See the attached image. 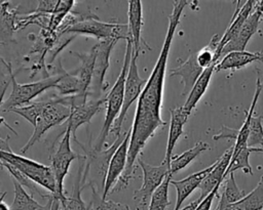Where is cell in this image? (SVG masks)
<instances>
[{
  "label": "cell",
  "instance_id": "cell-38",
  "mask_svg": "<svg viewBox=\"0 0 263 210\" xmlns=\"http://www.w3.org/2000/svg\"><path fill=\"white\" fill-rule=\"evenodd\" d=\"M58 3H59V1H57V0H43V1H39L38 2V6L35 9V11L39 12V13L50 15L54 11Z\"/></svg>",
  "mask_w": 263,
  "mask_h": 210
},
{
  "label": "cell",
  "instance_id": "cell-15",
  "mask_svg": "<svg viewBox=\"0 0 263 210\" xmlns=\"http://www.w3.org/2000/svg\"><path fill=\"white\" fill-rule=\"evenodd\" d=\"M128 32L129 39L133 42V54L135 56H139L140 51L142 50V45L147 47V44L142 39V26H143V9H142V1L140 0H132L128 1Z\"/></svg>",
  "mask_w": 263,
  "mask_h": 210
},
{
  "label": "cell",
  "instance_id": "cell-40",
  "mask_svg": "<svg viewBox=\"0 0 263 210\" xmlns=\"http://www.w3.org/2000/svg\"><path fill=\"white\" fill-rule=\"evenodd\" d=\"M201 201H199L198 199L197 200H195V201H193V202H191L190 204H188V205H186L185 207H183V208H181L180 210H195L196 208H197V206L199 205V203H200Z\"/></svg>",
  "mask_w": 263,
  "mask_h": 210
},
{
  "label": "cell",
  "instance_id": "cell-11",
  "mask_svg": "<svg viewBox=\"0 0 263 210\" xmlns=\"http://www.w3.org/2000/svg\"><path fill=\"white\" fill-rule=\"evenodd\" d=\"M130 134L132 129L129 128L128 131L125 132V137L121 144L118 146V149L113 154L110 162L109 167L105 179V185L102 194V198L106 200L107 196L111 194L112 190L117 184L118 180L122 176L126 164H127V155H128V149H129V141H130Z\"/></svg>",
  "mask_w": 263,
  "mask_h": 210
},
{
  "label": "cell",
  "instance_id": "cell-17",
  "mask_svg": "<svg viewBox=\"0 0 263 210\" xmlns=\"http://www.w3.org/2000/svg\"><path fill=\"white\" fill-rule=\"evenodd\" d=\"M232 153H233V145L231 148H229L217 160V164H216L215 168L202 180L201 184L198 187L200 191V195L198 198L199 201H202L209 194H211L213 192V190L216 186L221 185V183L224 181V179L226 178L225 174H226L227 168L229 166V163H230V160L232 157Z\"/></svg>",
  "mask_w": 263,
  "mask_h": 210
},
{
  "label": "cell",
  "instance_id": "cell-43",
  "mask_svg": "<svg viewBox=\"0 0 263 210\" xmlns=\"http://www.w3.org/2000/svg\"><path fill=\"white\" fill-rule=\"evenodd\" d=\"M262 210H263V209H262Z\"/></svg>",
  "mask_w": 263,
  "mask_h": 210
},
{
  "label": "cell",
  "instance_id": "cell-14",
  "mask_svg": "<svg viewBox=\"0 0 263 210\" xmlns=\"http://www.w3.org/2000/svg\"><path fill=\"white\" fill-rule=\"evenodd\" d=\"M106 103V97L99 98L95 100H87L84 103L74 104L71 107V115L69 119L65 122L66 127L71 129V134L76 139V130L83 124H88L92 117L102 110L103 106ZM78 142V141H77Z\"/></svg>",
  "mask_w": 263,
  "mask_h": 210
},
{
  "label": "cell",
  "instance_id": "cell-24",
  "mask_svg": "<svg viewBox=\"0 0 263 210\" xmlns=\"http://www.w3.org/2000/svg\"><path fill=\"white\" fill-rule=\"evenodd\" d=\"M216 65L217 64H214L211 67L204 69V71L202 72V74L200 75V77L197 79V81L193 85L192 89L190 90L185 103L182 106L187 113L191 114V112L193 111V109L195 108L197 102L200 100V98L205 93V91L209 87L212 75L216 71Z\"/></svg>",
  "mask_w": 263,
  "mask_h": 210
},
{
  "label": "cell",
  "instance_id": "cell-5",
  "mask_svg": "<svg viewBox=\"0 0 263 210\" xmlns=\"http://www.w3.org/2000/svg\"><path fill=\"white\" fill-rule=\"evenodd\" d=\"M60 74L55 72L54 75L50 77H45L42 80L33 83L20 84L14 77V74L11 73V85L12 90L10 95L6 100L1 101V111L9 112L10 110L18 107H24V104H30L31 100L36 96L44 92L49 88H55L58 82L60 81Z\"/></svg>",
  "mask_w": 263,
  "mask_h": 210
},
{
  "label": "cell",
  "instance_id": "cell-18",
  "mask_svg": "<svg viewBox=\"0 0 263 210\" xmlns=\"http://www.w3.org/2000/svg\"><path fill=\"white\" fill-rule=\"evenodd\" d=\"M171 113V123L168 128V135H167V143H166V151L164 160L168 165L173 158V150L183 134V128L186 124L190 114L187 113L183 107H176L170 110Z\"/></svg>",
  "mask_w": 263,
  "mask_h": 210
},
{
  "label": "cell",
  "instance_id": "cell-6",
  "mask_svg": "<svg viewBox=\"0 0 263 210\" xmlns=\"http://www.w3.org/2000/svg\"><path fill=\"white\" fill-rule=\"evenodd\" d=\"M69 33L92 36L99 39V41L105 39H115L118 41L129 38L127 24L101 22L96 15H91V13L85 14L81 20L67 29L64 34Z\"/></svg>",
  "mask_w": 263,
  "mask_h": 210
},
{
  "label": "cell",
  "instance_id": "cell-22",
  "mask_svg": "<svg viewBox=\"0 0 263 210\" xmlns=\"http://www.w3.org/2000/svg\"><path fill=\"white\" fill-rule=\"evenodd\" d=\"M12 182L14 187V198L10 206V210H51L54 198L52 194L47 195L46 199H48V201L46 205L43 206L39 204L17 181L12 179Z\"/></svg>",
  "mask_w": 263,
  "mask_h": 210
},
{
  "label": "cell",
  "instance_id": "cell-26",
  "mask_svg": "<svg viewBox=\"0 0 263 210\" xmlns=\"http://www.w3.org/2000/svg\"><path fill=\"white\" fill-rule=\"evenodd\" d=\"M54 70L61 76L60 81L58 82L55 88L58 89L59 93L62 96L84 95L82 93V87L79 80L72 73H67L63 69L61 60H59V65L54 67ZM84 96H87V95H84Z\"/></svg>",
  "mask_w": 263,
  "mask_h": 210
},
{
  "label": "cell",
  "instance_id": "cell-4",
  "mask_svg": "<svg viewBox=\"0 0 263 210\" xmlns=\"http://www.w3.org/2000/svg\"><path fill=\"white\" fill-rule=\"evenodd\" d=\"M0 155L1 161L10 164L20 172L33 180L36 184L41 185L53 196L57 195V181L50 166H46L29 158L16 155L11 150H0Z\"/></svg>",
  "mask_w": 263,
  "mask_h": 210
},
{
  "label": "cell",
  "instance_id": "cell-34",
  "mask_svg": "<svg viewBox=\"0 0 263 210\" xmlns=\"http://www.w3.org/2000/svg\"><path fill=\"white\" fill-rule=\"evenodd\" d=\"M45 103H46V100L35 101V102H32V103L24 106V107L14 108V109L10 110L9 112L20 115L21 117L26 119L28 122H30L33 127H35L37 120H38L43 108L45 107Z\"/></svg>",
  "mask_w": 263,
  "mask_h": 210
},
{
  "label": "cell",
  "instance_id": "cell-16",
  "mask_svg": "<svg viewBox=\"0 0 263 210\" xmlns=\"http://www.w3.org/2000/svg\"><path fill=\"white\" fill-rule=\"evenodd\" d=\"M217 164V161H215L212 165L209 167L197 171L195 173H192L191 175L181 179V180H174L172 179L171 184H173L176 187L177 191V199H176V205L174 210H180L182 204L184 201L193 193V191L201 184L202 180L209 175V173L215 168Z\"/></svg>",
  "mask_w": 263,
  "mask_h": 210
},
{
  "label": "cell",
  "instance_id": "cell-7",
  "mask_svg": "<svg viewBox=\"0 0 263 210\" xmlns=\"http://www.w3.org/2000/svg\"><path fill=\"white\" fill-rule=\"evenodd\" d=\"M137 165L143 171V183L134 193V201L137 206L136 210H148L153 193L170 174V165L165 161H162L159 166H152L140 158L137 160Z\"/></svg>",
  "mask_w": 263,
  "mask_h": 210
},
{
  "label": "cell",
  "instance_id": "cell-39",
  "mask_svg": "<svg viewBox=\"0 0 263 210\" xmlns=\"http://www.w3.org/2000/svg\"><path fill=\"white\" fill-rule=\"evenodd\" d=\"M219 187H220V185L216 186V187L213 190V192H212L211 194H209V195L199 203V205L197 206V208H196L195 210H211L213 201H214L215 197L218 196Z\"/></svg>",
  "mask_w": 263,
  "mask_h": 210
},
{
  "label": "cell",
  "instance_id": "cell-20",
  "mask_svg": "<svg viewBox=\"0 0 263 210\" xmlns=\"http://www.w3.org/2000/svg\"><path fill=\"white\" fill-rule=\"evenodd\" d=\"M71 53L77 56L80 60V66L74 72H71V73L79 80L82 87V93L84 95H88V89L91 86V82H92L93 67H95V60L97 55L96 45H93L90 51L87 53H79V52H72V51Z\"/></svg>",
  "mask_w": 263,
  "mask_h": 210
},
{
  "label": "cell",
  "instance_id": "cell-25",
  "mask_svg": "<svg viewBox=\"0 0 263 210\" xmlns=\"http://www.w3.org/2000/svg\"><path fill=\"white\" fill-rule=\"evenodd\" d=\"M85 159L86 158L82 159L81 156L79 157V167L76 178L74 180L72 194L71 196L67 197L66 200L61 202V210H87V206L81 198V177L83 174V169L85 167V165L83 164V161H85Z\"/></svg>",
  "mask_w": 263,
  "mask_h": 210
},
{
  "label": "cell",
  "instance_id": "cell-37",
  "mask_svg": "<svg viewBox=\"0 0 263 210\" xmlns=\"http://www.w3.org/2000/svg\"><path fill=\"white\" fill-rule=\"evenodd\" d=\"M237 135H238V129L229 128V127L223 125L221 130L213 136V139L216 141L221 140V139H234V141H235V139L237 138Z\"/></svg>",
  "mask_w": 263,
  "mask_h": 210
},
{
  "label": "cell",
  "instance_id": "cell-35",
  "mask_svg": "<svg viewBox=\"0 0 263 210\" xmlns=\"http://www.w3.org/2000/svg\"><path fill=\"white\" fill-rule=\"evenodd\" d=\"M263 117L253 116L250 124L248 146L253 149H263Z\"/></svg>",
  "mask_w": 263,
  "mask_h": 210
},
{
  "label": "cell",
  "instance_id": "cell-1",
  "mask_svg": "<svg viewBox=\"0 0 263 210\" xmlns=\"http://www.w3.org/2000/svg\"><path fill=\"white\" fill-rule=\"evenodd\" d=\"M188 4L189 1L186 0L173 2V11L168 16V26L160 53L137 102L135 118L130 127L132 134L126 168L111 194L125 188L128 185L129 180L135 173L137 160L139 159L138 157L142 153L147 141L154 135L159 127L166 125L161 119V104L167 58L175 31L181 20L184 8Z\"/></svg>",
  "mask_w": 263,
  "mask_h": 210
},
{
  "label": "cell",
  "instance_id": "cell-42",
  "mask_svg": "<svg viewBox=\"0 0 263 210\" xmlns=\"http://www.w3.org/2000/svg\"><path fill=\"white\" fill-rule=\"evenodd\" d=\"M51 210H61V201H60L57 197H54V198H53V202H52Z\"/></svg>",
  "mask_w": 263,
  "mask_h": 210
},
{
  "label": "cell",
  "instance_id": "cell-28",
  "mask_svg": "<svg viewBox=\"0 0 263 210\" xmlns=\"http://www.w3.org/2000/svg\"><path fill=\"white\" fill-rule=\"evenodd\" d=\"M251 153H259V149L249 148L248 145L238 150L233 149L232 157L225 176L227 177L230 173H234L236 170H242L245 174L253 175V169L249 161Z\"/></svg>",
  "mask_w": 263,
  "mask_h": 210
},
{
  "label": "cell",
  "instance_id": "cell-10",
  "mask_svg": "<svg viewBox=\"0 0 263 210\" xmlns=\"http://www.w3.org/2000/svg\"><path fill=\"white\" fill-rule=\"evenodd\" d=\"M263 20V0L256 1V4L250 13L249 17L242 25L240 31L237 35L223 48L221 52V58L229 52L232 51H245L247 44L249 43L250 39L253 35H255L258 30L259 26ZM220 58V59H221Z\"/></svg>",
  "mask_w": 263,
  "mask_h": 210
},
{
  "label": "cell",
  "instance_id": "cell-3",
  "mask_svg": "<svg viewBox=\"0 0 263 210\" xmlns=\"http://www.w3.org/2000/svg\"><path fill=\"white\" fill-rule=\"evenodd\" d=\"M71 100L72 96H60L46 100L45 107L43 108L36 126L34 127L32 136L21 149L22 154L28 152L30 148L39 141L47 130L66 122L69 119L71 115Z\"/></svg>",
  "mask_w": 263,
  "mask_h": 210
},
{
  "label": "cell",
  "instance_id": "cell-8",
  "mask_svg": "<svg viewBox=\"0 0 263 210\" xmlns=\"http://www.w3.org/2000/svg\"><path fill=\"white\" fill-rule=\"evenodd\" d=\"M64 136L59 142V145L53 154L50 155V168L57 181V197L61 202L66 200V194L64 190V179L68 174L71 163L80 156H77L71 149V129L66 127Z\"/></svg>",
  "mask_w": 263,
  "mask_h": 210
},
{
  "label": "cell",
  "instance_id": "cell-13",
  "mask_svg": "<svg viewBox=\"0 0 263 210\" xmlns=\"http://www.w3.org/2000/svg\"><path fill=\"white\" fill-rule=\"evenodd\" d=\"M255 4H256V1H254V0H248V1H245L243 3H241V1H237L236 8H235V11L230 20V24L228 25L226 31L224 32V34L222 35V37L219 41V44H218V47L216 50V54H215V62L216 64H218V61L221 58V52H222L223 48L240 31L242 25L245 24V22L247 20V18L250 15V13L252 12Z\"/></svg>",
  "mask_w": 263,
  "mask_h": 210
},
{
  "label": "cell",
  "instance_id": "cell-27",
  "mask_svg": "<svg viewBox=\"0 0 263 210\" xmlns=\"http://www.w3.org/2000/svg\"><path fill=\"white\" fill-rule=\"evenodd\" d=\"M210 149V145L204 141H198L195 143V145L181 155H175L172 158V161L170 163V175H174L180 170L187 167L197 156H199L202 152Z\"/></svg>",
  "mask_w": 263,
  "mask_h": 210
},
{
  "label": "cell",
  "instance_id": "cell-32",
  "mask_svg": "<svg viewBox=\"0 0 263 210\" xmlns=\"http://www.w3.org/2000/svg\"><path fill=\"white\" fill-rule=\"evenodd\" d=\"M248 194H246L242 190H240L234 178V173H230L228 178L226 179V184L224 191L220 197L219 202L222 204H232L243 199Z\"/></svg>",
  "mask_w": 263,
  "mask_h": 210
},
{
  "label": "cell",
  "instance_id": "cell-30",
  "mask_svg": "<svg viewBox=\"0 0 263 210\" xmlns=\"http://www.w3.org/2000/svg\"><path fill=\"white\" fill-rule=\"evenodd\" d=\"M74 5H75V1H73V0H66V1L59 0V3L57 5L54 11L49 16L48 26L45 30H47L50 33L58 34V30H59L60 26L62 25V23L64 22L66 16L71 12V9L73 8Z\"/></svg>",
  "mask_w": 263,
  "mask_h": 210
},
{
  "label": "cell",
  "instance_id": "cell-29",
  "mask_svg": "<svg viewBox=\"0 0 263 210\" xmlns=\"http://www.w3.org/2000/svg\"><path fill=\"white\" fill-rule=\"evenodd\" d=\"M17 11L9 8L8 2L1 3V41L2 44L5 42L13 41V33L16 30L17 23Z\"/></svg>",
  "mask_w": 263,
  "mask_h": 210
},
{
  "label": "cell",
  "instance_id": "cell-31",
  "mask_svg": "<svg viewBox=\"0 0 263 210\" xmlns=\"http://www.w3.org/2000/svg\"><path fill=\"white\" fill-rule=\"evenodd\" d=\"M173 179L172 175H167L163 182L153 193L148 210H165L171 204L168 200V186Z\"/></svg>",
  "mask_w": 263,
  "mask_h": 210
},
{
  "label": "cell",
  "instance_id": "cell-12",
  "mask_svg": "<svg viewBox=\"0 0 263 210\" xmlns=\"http://www.w3.org/2000/svg\"><path fill=\"white\" fill-rule=\"evenodd\" d=\"M116 42L117 40L115 39H105L100 40L96 44L97 55L93 67L91 87L92 90L99 95L104 91L106 87H108V85L105 84V76L110 64L111 50L116 44Z\"/></svg>",
  "mask_w": 263,
  "mask_h": 210
},
{
  "label": "cell",
  "instance_id": "cell-36",
  "mask_svg": "<svg viewBox=\"0 0 263 210\" xmlns=\"http://www.w3.org/2000/svg\"><path fill=\"white\" fill-rule=\"evenodd\" d=\"M1 164H2L3 167H5V168L7 169V171L9 172V174H10V176H11V178H12L13 180L17 181L21 185H23L24 187L29 188V190L31 191V193H33V194H38V195H40V196L43 197V198H46V197H47V195H43V194H41V193L39 192L38 187L36 186V183H35L33 180H31V179H30L29 177H27L25 174H23L22 172H20V171H18L17 169H15L13 166H11L10 164H8V163H6V162H4V161H1Z\"/></svg>",
  "mask_w": 263,
  "mask_h": 210
},
{
  "label": "cell",
  "instance_id": "cell-2",
  "mask_svg": "<svg viewBox=\"0 0 263 210\" xmlns=\"http://www.w3.org/2000/svg\"><path fill=\"white\" fill-rule=\"evenodd\" d=\"M132 57H133V42L128 38L126 40L125 55H124V60H123V66L121 68V72H120L115 84L113 85L111 90L106 95V116H105V120H104L101 132L99 134V137H98L97 142L93 148L95 152L102 151V148L105 144L108 134L111 132L114 122L120 115L122 104H123L125 81H126Z\"/></svg>",
  "mask_w": 263,
  "mask_h": 210
},
{
  "label": "cell",
  "instance_id": "cell-23",
  "mask_svg": "<svg viewBox=\"0 0 263 210\" xmlns=\"http://www.w3.org/2000/svg\"><path fill=\"white\" fill-rule=\"evenodd\" d=\"M263 209V175L256 187L243 199L232 204L218 203L216 210H262Z\"/></svg>",
  "mask_w": 263,
  "mask_h": 210
},
{
  "label": "cell",
  "instance_id": "cell-21",
  "mask_svg": "<svg viewBox=\"0 0 263 210\" xmlns=\"http://www.w3.org/2000/svg\"><path fill=\"white\" fill-rule=\"evenodd\" d=\"M254 61L263 62V52L232 51L224 55L216 65V71L238 70Z\"/></svg>",
  "mask_w": 263,
  "mask_h": 210
},
{
  "label": "cell",
  "instance_id": "cell-41",
  "mask_svg": "<svg viewBox=\"0 0 263 210\" xmlns=\"http://www.w3.org/2000/svg\"><path fill=\"white\" fill-rule=\"evenodd\" d=\"M6 195V192L2 193L1 198H0V210H10V207H8V205L4 202V197Z\"/></svg>",
  "mask_w": 263,
  "mask_h": 210
},
{
  "label": "cell",
  "instance_id": "cell-19",
  "mask_svg": "<svg viewBox=\"0 0 263 210\" xmlns=\"http://www.w3.org/2000/svg\"><path fill=\"white\" fill-rule=\"evenodd\" d=\"M204 70L199 67L197 59H196V53L191 54L181 66L171 69L168 71L171 77H180L182 80V83L184 85L182 95L189 94L190 90L192 89L193 85L197 81V79L200 77Z\"/></svg>",
  "mask_w": 263,
  "mask_h": 210
},
{
  "label": "cell",
  "instance_id": "cell-33",
  "mask_svg": "<svg viewBox=\"0 0 263 210\" xmlns=\"http://www.w3.org/2000/svg\"><path fill=\"white\" fill-rule=\"evenodd\" d=\"M91 193L92 198L87 206V210H130L126 204L103 199L93 185H91Z\"/></svg>",
  "mask_w": 263,
  "mask_h": 210
},
{
  "label": "cell",
  "instance_id": "cell-9",
  "mask_svg": "<svg viewBox=\"0 0 263 210\" xmlns=\"http://www.w3.org/2000/svg\"><path fill=\"white\" fill-rule=\"evenodd\" d=\"M137 58L138 57L133 54L128 73H127V77H126V81H125L122 109H121L120 115L114 122V125L111 129V132L115 134L116 138L122 134V132H121L122 124H123V121L125 119V116L127 114L129 107L133 104V102L135 100L139 99V97L148 81V79H143L140 77L139 71H138V66H137Z\"/></svg>",
  "mask_w": 263,
  "mask_h": 210
}]
</instances>
